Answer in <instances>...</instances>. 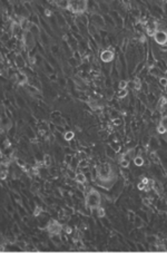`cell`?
I'll list each match as a JSON object with an SVG mask.
<instances>
[{
  "instance_id": "cell-1",
  "label": "cell",
  "mask_w": 167,
  "mask_h": 253,
  "mask_svg": "<svg viewBox=\"0 0 167 253\" xmlns=\"http://www.w3.org/2000/svg\"><path fill=\"white\" fill-rule=\"evenodd\" d=\"M100 202H101V196H100V193L97 190L89 187L86 191V195H85L86 207H88L90 210L97 209L98 206H100Z\"/></svg>"
},
{
  "instance_id": "cell-2",
  "label": "cell",
  "mask_w": 167,
  "mask_h": 253,
  "mask_svg": "<svg viewBox=\"0 0 167 253\" xmlns=\"http://www.w3.org/2000/svg\"><path fill=\"white\" fill-rule=\"evenodd\" d=\"M46 231L51 235H59L61 234V231L64 230V226L59 223L57 220H50L46 225Z\"/></svg>"
},
{
  "instance_id": "cell-3",
  "label": "cell",
  "mask_w": 167,
  "mask_h": 253,
  "mask_svg": "<svg viewBox=\"0 0 167 253\" xmlns=\"http://www.w3.org/2000/svg\"><path fill=\"white\" fill-rule=\"evenodd\" d=\"M88 7L87 1H70V11L77 15H83Z\"/></svg>"
},
{
  "instance_id": "cell-4",
  "label": "cell",
  "mask_w": 167,
  "mask_h": 253,
  "mask_svg": "<svg viewBox=\"0 0 167 253\" xmlns=\"http://www.w3.org/2000/svg\"><path fill=\"white\" fill-rule=\"evenodd\" d=\"M22 41H23V44H25V46H26V48H27L28 51H31L36 46V38L33 37V35L29 31V30L25 31Z\"/></svg>"
},
{
  "instance_id": "cell-5",
  "label": "cell",
  "mask_w": 167,
  "mask_h": 253,
  "mask_svg": "<svg viewBox=\"0 0 167 253\" xmlns=\"http://www.w3.org/2000/svg\"><path fill=\"white\" fill-rule=\"evenodd\" d=\"M153 38H154L155 42H156L157 45H159V46H166L167 45V30L158 29Z\"/></svg>"
},
{
  "instance_id": "cell-6",
  "label": "cell",
  "mask_w": 167,
  "mask_h": 253,
  "mask_svg": "<svg viewBox=\"0 0 167 253\" xmlns=\"http://www.w3.org/2000/svg\"><path fill=\"white\" fill-rule=\"evenodd\" d=\"M91 22H92V25H94V27L99 30L104 29V28L106 27V21H105L104 17H102L101 15H99V13H92Z\"/></svg>"
},
{
  "instance_id": "cell-7",
  "label": "cell",
  "mask_w": 167,
  "mask_h": 253,
  "mask_svg": "<svg viewBox=\"0 0 167 253\" xmlns=\"http://www.w3.org/2000/svg\"><path fill=\"white\" fill-rule=\"evenodd\" d=\"M114 58H115V54L110 49H105L100 54V59L104 63H110V61L114 60Z\"/></svg>"
},
{
  "instance_id": "cell-8",
  "label": "cell",
  "mask_w": 167,
  "mask_h": 253,
  "mask_svg": "<svg viewBox=\"0 0 167 253\" xmlns=\"http://www.w3.org/2000/svg\"><path fill=\"white\" fill-rule=\"evenodd\" d=\"M28 30L33 35V37L35 38H39L40 36H41V29H40L39 26H38L37 23H35V22L30 23V27H29V29Z\"/></svg>"
},
{
  "instance_id": "cell-9",
  "label": "cell",
  "mask_w": 167,
  "mask_h": 253,
  "mask_svg": "<svg viewBox=\"0 0 167 253\" xmlns=\"http://www.w3.org/2000/svg\"><path fill=\"white\" fill-rule=\"evenodd\" d=\"M152 187H153V190L155 191V193H156L157 195L163 194L164 187H163V185H162L161 182H158V181H153L152 182Z\"/></svg>"
},
{
  "instance_id": "cell-10",
  "label": "cell",
  "mask_w": 167,
  "mask_h": 253,
  "mask_svg": "<svg viewBox=\"0 0 167 253\" xmlns=\"http://www.w3.org/2000/svg\"><path fill=\"white\" fill-rule=\"evenodd\" d=\"M75 181L77 184H86L87 182V176L83 173V172H76V177H75Z\"/></svg>"
},
{
  "instance_id": "cell-11",
  "label": "cell",
  "mask_w": 167,
  "mask_h": 253,
  "mask_svg": "<svg viewBox=\"0 0 167 253\" xmlns=\"http://www.w3.org/2000/svg\"><path fill=\"white\" fill-rule=\"evenodd\" d=\"M55 4L60 9L70 10V1H65V0H63V1H55Z\"/></svg>"
},
{
  "instance_id": "cell-12",
  "label": "cell",
  "mask_w": 167,
  "mask_h": 253,
  "mask_svg": "<svg viewBox=\"0 0 167 253\" xmlns=\"http://www.w3.org/2000/svg\"><path fill=\"white\" fill-rule=\"evenodd\" d=\"M45 167H50L52 165V157L50 154H44V159H42Z\"/></svg>"
},
{
  "instance_id": "cell-13",
  "label": "cell",
  "mask_w": 167,
  "mask_h": 253,
  "mask_svg": "<svg viewBox=\"0 0 167 253\" xmlns=\"http://www.w3.org/2000/svg\"><path fill=\"white\" fill-rule=\"evenodd\" d=\"M16 65L18 66L19 68H23L26 66V63H25V59H23V57L21 56V55H17L16 56Z\"/></svg>"
},
{
  "instance_id": "cell-14",
  "label": "cell",
  "mask_w": 167,
  "mask_h": 253,
  "mask_svg": "<svg viewBox=\"0 0 167 253\" xmlns=\"http://www.w3.org/2000/svg\"><path fill=\"white\" fill-rule=\"evenodd\" d=\"M56 19H57V22H58V25L60 26V27H65V26H67L66 18L64 17L61 13H58V15L56 16Z\"/></svg>"
},
{
  "instance_id": "cell-15",
  "label": "cell",
  "mask_w": 167,
  "mask_h": 253,
  "mask_svg": "<svg viewBox=\"0 0 167 253\" xmlns=\"http://www.w3.org/2000/svg\"><path fill=\"white\" fill-rule=\"evenodd\" d=\"M75 138V133L73 130H67V132L64 134V139L66 142H71V140Z\"/></svg>"
},
{
  "instance_id": "cell-16",
  "label": "cell",
  "mask_w": 167,
  "mask_h": 253,
  "mask_svg": "<svg viewBox=\"0 0 167 253\" xmlns=\"http://www.w3.org/2000/svg\"><path fill=\"white\" fill-rule=\"evenodd\" d=\"M119 163H120L121 167H124V168L129 167V161H128V159L125 157V155H123V156L120 157V159H119Z\"/></svg>"
},
{
  "instance_id": "cell-17",
  "label": "cell",
  "mask_w": 167,
  "mask_h": 253,
  "mask_svg": "<svg viewBox=\"0 0 167 253\" xmlns=\"http://www.w3.org/2000/svg\"><path fill=\"white\" fill-rule=\"evenodd\" d=\"M158 106H159V108H161V112H163L164 108L167 107V98L166 97H161V99H159V102H158Z\"/></svg>"
},
{
  "instance_id": "cell-18",
  "label": "cell",
  "mask_w": 167,
  "mask_h": 253,
  "mask_svg": "<svg viewBox=\"0 0 167 253\" xmlns=\"http://www.w3.org/2000/svg\"><path fill=\"white\" fill-rule=\"evenodd\" d=\"M134 164H135L136 166H143L144 165V158H143L142 156H136L134 157Z\"/></svg>"
},
{
  "instance_id": "cell-19",
  "label": "cell",
  "mask_w": 167,
  "mask_h": 253,
  "mask_svg": "<svg viewBox=\"0 0 167 253\" xmlns=\"http://www.w3.org/2000/svg\"><path fill=\"white\" fill-rule=\"evenodd\" d=\"M15 162H16L17 165H18L19 167H21V168H25L26 166H27V163H26L22 158H20V157H17V158L15 159Z\"/></svg>"
},
{
  "instance_id": "cell-20",
  "label": "cell",
  "mask_w": 167,
  "mask_h": 253,
  "mask_svg": "<svg viewBox=\"0 0 167 253\" xmlns=\"http://www.w3.org/2000/svg\"><path fill=\"white\" fill-rule=\"evenodd\" d=\"M96 213H97V216H98V218H104V216L106 215V211H105V209L104 207H101V206L97 207Z\"/></svg>"
},
{
  "instance_id": "cell-21",
  "label": "cell",
  "mask_w": 167,
  "mask_h": 253,
  "mask_svg": "<svg viewBox=\"0 0 167 253\" xmlns=\"http://www.w3.org/2000/svg\"><path fill=\"white\" fill-rule=\"evenodd\" d=\"M88 167V161L87 159H80L78 162V168H87Z\"/></svg>"
},
{
  "instance_id": "cell-22",
  "label": "cell",
  "mask_w": 167,
  "mask_h": 253,
  "mask_svg": "<svg viewBox=\"0 0 167 253\" xmlns=\"http://www.w3.org/2000/svg\"><path fill=\"white\" fill-rule=\"evenodd\" d=\"M134 88H135V90H140V88H142V82H140L139 78H135Z\"/></svg>"
},
{
  "instance_id": "cell-23",
  "label": "cell",
  "mask_w": 167,
  "mask_h": 253,
  "mask_svg": "<svg viewBox=\"0 0 167 253\" xmlns=\"http://www.w3.org/2000/svg\"><path fill=\"white\" fill-rule=\"evenodd\" d=\"M127 95H128L127 89H119V92L117 93V96H118L119 98H124V97H126Z\"/></svg>"
},
{
  "instance_id": "cell-24",
  "label": "cell",
  "mask_w": 167,
  "mask_h": 253,
  "mask_svg": "<svg viewBox=\"0 0 167 253\" xmlns=\"http://www.w3.org/2000/svg\"><path fill=\"white\" fill-rule=\"evenodd\" d=\"M150 158H152V161L154 162L155 164H158L159 163V157H158V155H157L155 152L150 153Z\"/></svg>"
},
{
  "instance_id": "cell-25",
  "label": "cell",
  "mask_w": 167,
  "mask_h": 253,
  "mask_svg": "<svg viewBox=\"0 0 167 253\" xmlns=\"http://www.w3.org/2000/svg\"><path fill=\"white\" fill-rule=\"evenodd\" d=\"M159 124H161V125L163 126L164 128H165L166 132H167V115H164L163 117L161 118V122H159Z\"/></svg>"
},
{
  "instance_id": "cell-26",
  "label": "cell",
  "mask_w": 167,
  "mask_h": 253,
  "mask_svg": "<svg viewBox=\"0 0 167 253\" xmlns=\"http://www.w3.org/2000/svg\"><path fill=\"white\" fill-rule=\"evenodd\" d=\"M40 188V184L38 182H36V181H33L31 187H30V190H31V192H37L38 190Z\"/></svg>"
},
{
  "instance_id": "cell-27",
  "label": "cell",
  "mask_w": 167,
  "mask_h": 253,
  "mask_svg": "<svg viewBox=\"0 0 167 253\" xmlns=\"http://www.w3.org/2000/svg\"><path fill=\"white\" fill-rule=\"evenodd\" d=\"M41 213H42V207L36 206L35 209H33V215H35V216H39Z\"/></svg>"
},
{
  "instance_id": "cell-28",
  "label": "cell",
  "mask_w": 167,
  "mask_h": 253,
  "mask_svg": "<svg viewBox=\"0 0 167 253\" xmlns=\"http://www.w3.org/2000/svg\"><path fill=\"white\" fill-rule=\"evenodd\" d=\"M127 86H128V83L126 82V80H120L119 84H118V88L119 89H126Z\"/></svg>"
},
{
  "instance_id": "cell-29",
  "label": "cell",
  "mask_w": 167,
  "mask_h": 253,
  "mask_svg": "<svg viewBox=\"0 0 167 253\" xmlns=\"http://www.w3.org/2000/svg\"><path fill=\"white\" fill-rule=\"evenodd\" d=\"M157 133H158L159 135H164V134H166V129L163 127V126L161 125V124H158V126H157Z\"/></svg>"
},
{
  "instance_id": "cell-30",
  "label": "cell",
  "mask_w": 167,
  "mask_h": 253,
  "mask_svg": "<svg viewBox=\"0 0 167 253\" xmlns=\"http://www.w3.org/2000/svg\"><path fill=\"white\" fill-rule=\"evenodd\" d=\"M142 202H143V204H144L145 206H148L149 207V205L152 204V199H149V197H143Z\"/></svg>"
},
{
  "instance_id": "cell-31",
  "label": "cell",
  "mask_w": 167,
  "mask_h": 253,
  "mask_svg": "<svg viewBox=\"0 0 167 253\" xmlns=\"http://www.w3.org/2000/svg\"><path fill=\"white\" fill-rule=\"evenodd\" d=\"M64 231H65V233H66L67 235L73 234V228H71V226H69V225L64 226Z\"/></svg>"
},
{
  "instance_id": "cell-32",
  "label": "cell",
  "mask_w": 167,
  "mask_h": 253,
  "mask_svg": "<svg viewBox=\"0 0 167 253\" xmlns=\"http://www.w3.org/2000/svg\"><path fill=\"white\" fill-rule=\"evenodd\" d=\"M159 83L163 87H167V78L166 77H161L159 78Z\"/></svg>"
},
{
  "instance_id": "cell-33",
  "label": "cell",
  "mask_w": 167,
  "mask_h": 253,
  "mask_svg": "<svg viewBox=\"0 0 167 253\" xmlns=\"http://www.w3.org/2000/svg\"><path fill=\"white\" fill-rule=\"evenodd\" d=\"M71 155H69V154H66V156H65V163L66 164H70L71 163Z\"/></svg>"
},
{
  "instance_id": "cell-34",
  "label": "cell",
  "mask_w": 167,
  "mask_h": 253,
  "mask_svg": "<svg viewBox=\"0 0 167 253\" xmlns=\"http://www.w3.org/2000/svg\"><path fill=\"white\" fill-rule=\"evenodd\" d=\"M7 176H8V172H1V174H0V178L2 181L7 180Z\"/></svg>"
},
{
  "instance_id": "cell-35",
  "label": "cell",
  "mask_w": 167,
  "mask_h": 253,
  "mask_svg": "<svg viewBox=\"0 0 167 253\" xmlns=\"http://www.w3.org/2000/svg\"><path fill=\"white\" fill-rule=\"evenodd\" d=\"M17 99H18V101H17V104H18L19 106H20V107H23V106H25V102H23V99H22V98L18 97Z\"/></svg>"
},
{
  "instance_id": "cell-36",
  "label": "cell",
  "mask_w": 167,
  "mask_h": 253,
  "mask_svg": "<svg viewBox=\"0 0 167 253\" xmlns=\"http://www.w3.org/2000/svg\"><path fill=\"white\" fill-rule=\"evenodd\" d=\"M137 187H138V190H140V191H144V190H145V187H146V185H145V184H144V183H143V182H140V183H138Z\"/></svg>"
},
{
  "instance_id": "cell-37",
  "label": "cell",
  "mask_w": 167,
  "mask_h": 253,
  "mask_svg": "<svg viewBox=\"0 0 167 253\" xmlns=\"http://www.w3.org/2000/svg\"><path fill=\"white\" fill-rule=\"evenodd\" d=\"M113 124L114 125H116V126H118V125H120L121 124V121L119 118H114L113 119Z\"/></svg>"
},
{
  "instance_id": "cell-38",
  "label": "cell",
  "mask_w": 167,
  "mask_h": 253,
  "mask_svg": "<svg viewBox=\"0 0 167 253\" xmlns=\"http://www.w3.org/2000/svg\"><path fill=\"white\" fill-rule=\"evenodd\" d=\"M44 12H45V15H46L47 17H51V16H52V11H51V10H49V9H46V10H45Z\"/></svg>"
},
{
  "instance_id": "cell-39",
  "label": "cell",
  "mask_w": 167,
  "mask_h": 253,
  "mask_svg": "<svg viewBox=\"0 0 167 253\" xmlns=\"http://www.w3.org/2000/svg\"><path fill=\"white\" fill-rule=\"evenodd\" d=\"M140 182H143L145 185H148V183H149V178H147V177H143Z\"/></svg>"
},
{
  "instance_id": "cell-40",
  "label": "cell",
  "mask_w": 167,
  "mask_h": 253,
  "mask_svg": "<svg viewBox=\"0 0 167 253\" xmlns=\"http://www.w3.org/2000/svg\"><path fill=\"white\" fill-rule=\"evenodd\" d=\"M144 41H146V37L143 35L142 37H140V42H144Z\"/></svg>"
},
{
  "instance_id": "cell-41",
  "label": "cell",
  "mask_w": 167,
  "mask_h": 253,
  "mask_svg": "<svg viewBox=\"0 0 167 253\" xmlns=\"http://www.w3.org/2000/svg\"><path fill=\"white\" fill-rule=\"evenodd\" d=\"M166 142H167V138H166Z\"/></svg>"
},
{
  "instance_id": "cell-42",
  "label": "cell",
  "mask_w": 167,
  "mask_h": 253,
  "mask_svg": "<svg viewBox=\"0 0 167 253\" xmlns=\"http://www.w3.org/2000/svg\"><path fill=\"white\" fill-rule=\"evenodd\" d=\"M166 3H167V1H166Z\"/></svg>"
}]
</instances>
